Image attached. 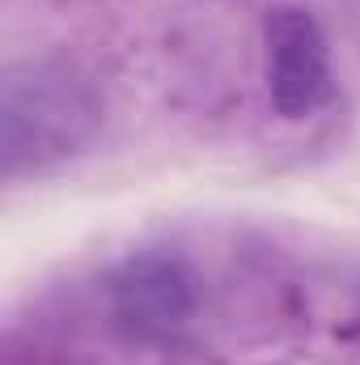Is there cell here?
<instances>
[{"label": "cell", "mask_w": 360, "mask_h": 365, "mask_svg": "<svg viewBox=\"0 0 360 365\" xmlns=\"http://www.w3.org/2000/svg\"><path fill=\"white\" fill-rule=\"evenodd\" d=\"M102 123L93 86L68 60H26L0 86V162L9 179L43 175L77 158Z\"/></svg>", "instance_id": "obj_1"}, {"label": "cell", "mask_w": 360, "mask_h": 365, "mask_svg": "<svg viewBox=\"0 0 360 365\" xmlns=\"http://www.w3.org/2000/svg\"><path fill=\"white\" fill-rule=\"evenodd\" d=\"M191 276L170 255H136L115 276V306L140 331H174L191 314Z\"/></svg>", "instance_id": "obj_3"}, {"label": "cell", "mask_w": 360, "mask_h": 365, "mask_svg": "<svg viewBox=\"0 0 360 365\" xmlns=\"http://www.w3.org/2000/svg\"><path fill=\"white\" fill-rule=\"evenodd\" d=\"M263 73L275 115L305 119L335 93L331 47L322 26L301 4H275L263 17Z\"/></svg>", "instance_id": "obj_2"}]
</instances>
